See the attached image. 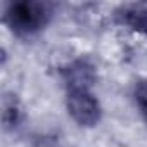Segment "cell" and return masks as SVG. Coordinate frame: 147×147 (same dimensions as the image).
Returning <instances> with one entry per match:
<instances>
[{
  "instance_id": "1",
  "label": "cell",
  "mask_w": 147,
  "mask_h": 147,
  "mask_svg": "<svg viewBox=\"0 0 147 147\" xmlns=\"http://www.w3.org/2000/svg\"><path fill=\"white\" fill-rule=\"evenodd\" d=\"M52 19V4L40 0H19L9 4L5 23L18 36H33L40 33Z\"/></svg>"
},
{
  "instance_id": "2",
  "label": "cell",
  "mask_w": 147,
  "mask_h": 147,
  "mask_svg": "<svg viewBox=\"0 0 147 147\" xmlns=\"http://www.w3.org/2000/svg\"><path fill=\"white\" fill-rule=\"evenodd\" d=\"M66 107L80 126H95L102 116L100 104L90 90H69L66 94Z\"/></svg>"
},
{
  "instance_id": "3",
  "label": "cell",
  "mask_w": 147,
  "mask_h": 147,
  "mask_svg": "<svg viewBox=\"0 0 147 147\" xmlns=\"http://www.w3.org/2000/svg\"><path fill=\"white\" fill-rule=\"evenodd\" d=\"M66 90H90L97 80L95 67L87 59H75L61 69Z\"/></svg>"
},
{
  "instance_id": "4",
  "label": "cell",
  "mask_w": 147,
  "mask_h": 147,
  "mask_svg": "<svg viewBox=\"0 0 147 147\" xmlns=\"http://www.w3.org/2000/svg\"><path fill=\"white\" fill-rule=\"evenodd\" d=\"M114 21L131 31L147 35V4H125L114 11Z\"/></svg>"
},
{
  "instance_id": "5",
  "label": "cell",
  "mask_w": 147,
  "mask_h": 147,
  "mask_svg": "<svg viewBox=\"0 0 147 147\" xmlns=\"http://www.w3.org/2000/svg\"><path fill=\"white\" fill-rule=\"evenodd\" d=\"M133 97H135L137 107L140 109L142 116L147 119V80L137 82V85L133 88Z\"/></svg>"
},
{
  "instance_id": "6",
  "label": "cell",
  "mask_w": 147,
  "mask_h": 147,
  "mask_svg": "<svg viewBox=\"0 0 147 147\" xmlns=\"http://www.w3.org/2000/svg\"><path fill=\"white\" fill-rule=\"evenodd\" d=\"M18 119H19V109H18L16 102L5 100V104H4V123H5V126H16Z\"/></svg>"
}]
</instances>
